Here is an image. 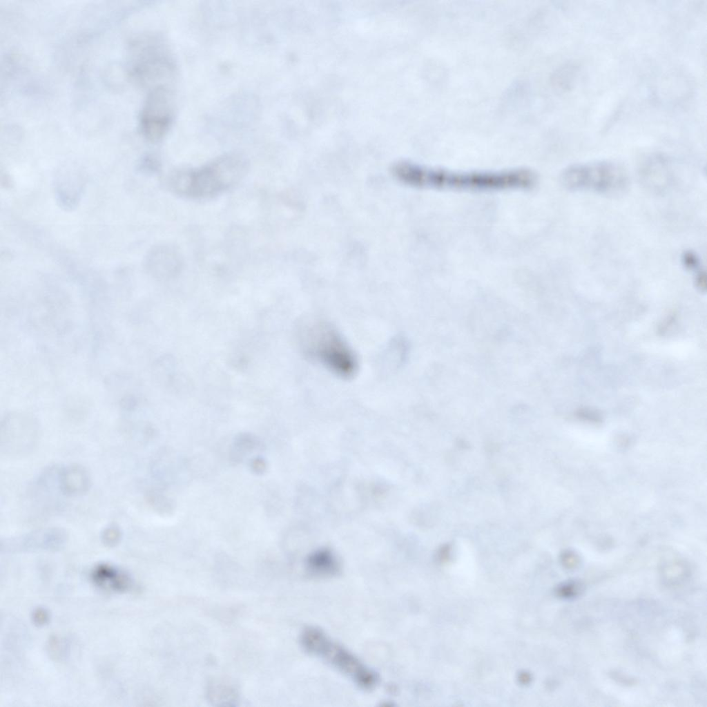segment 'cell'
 <instances>
[{"label": "cell", "instance_id": "obj_12", "mask_svg": "<svg viewBox=\"0 0 707 707\" xmlns=\"http://www.w3.org/2000/svg\"><path fill=\"white\" fill-rule=\"evenodd\" d=\"M681 262L684 267L688 270H695L700 265L699 257L691 251L684 252L681 255Z\"/></svg>", "mask_w": 707, "mask_h": 707}, {"label": "cell", "instance_id": "obj_4", "mask_svg": "<svg viewBox=\"0 0 707 707\" xmlns=\"http://www.w3.org/2000/svg\"><path fill=\"white\" fill-rule=\"evenodd\" d=\"M304 350L327 369L342 378L353 376L358 369L355 354L340 334L325 324H317L302 336Z\"/></svg>", "mask_w": 707, "mask_h": 707}, {"label": "cell", "instance_id": "obj_7", "mask_svg": "<svg viewBox=\"0 0 707 707\" xmlns=\"http://www.w3.org/2000/svg\"><path fill=\"white\" fill-rule=\"evenodd\" d=\"M147 268L154 276L169 279L179 273L182 259L179 252L172 246L164 245L155 248L149 253Z\"/></svg>", "mask_w": 707, "mask_h": 707}, {"label": "cell", "instance_id": "obj_10", "mask_svg": "<svg viewBox=\"0 0 707 707\" xmlns=\"http://www.w3.org/2000/svg\"><path fill=\"white\" fill-rule=\"evenodd\" d=\"M66 534L58 529H46L17 539V545L28 548H55L65 541Z\"/></svg>", "mask_w": 707, "mask_h": 707}, {"label": "cell", "instance_id": "obj_3", "mask_svg": "<svg viewBox=\"0 0 707 707\" xmlns=\"http://www.w3.org/2000/svg\"><path fill=\"white\" fill-rule=\"evenodd\" d=\"M300 642L307 652L336 669L359 688L371 690L377 685V674L320 628L315 626L304 628L300 634Z\"/></svg>", "mask_w": 707, "mask_h": 707}, {"label": "cell", "instance_id": "obj_14", "mask_svg": "<svg viewBox=\"0 0 707 707\" xmlns=\"http://www.w3.org/2000/svg\"><path fill=\"white\" fill-rule=\"evenodd\" d=\"M706 273L704 271H699L695 278L697 287L701 290H705L706 286Z\"/></svg>", "mask_w": 707, "mask_h": 707}, {"label": "cell", "instance_id": "obj_8", "mask_svg": "<svg viewBox=\"0 0 707 707\" xmlns=\"http://www.w3.org/2000/svg\"><path fill=\"white\" fill-rule=\"evenodd\" d=\"M306 570L313 578H332L340 574L341 565L330 550H320L309 556L306 561Z\"/></svg>", "mask_w": 707, "mask_h": 707}, {"label": "cell", "instance_id": "obj_5", "mask_svg": "<svg viewBox=\"0 0 707 707\" xmlns=\"http://www.w3.org/2000/svg\"><path fill=\"white\" fill-rule=\"evenodd\" d=\"M561 180L570 191H592L606 196L619 195L629 185L623 167L608 161L571 165L563 171Z\"/></svg>", "mask_w": 707, "mask_h": 707}, {"label": "cell", "instance_id": "obj_11", "mask_svg": "<svg viewBox=\"0 0 707 707\" xmlns=\"http://www.w3.org/2000/svg\"><path fill=\"white\" fill-rule=\"evenodd\" d=\"M88 474L80 467H68L60 474V487L65 493L70 494L82 493L88 488Z\"/></svg>", "mask_w": 707, "mask_h": 707}, {"label": "cell", "instance_id": "obj_6", "mask_svg": "<svg viewBox=\"0 0 707 707\" xmlns=\"http://www.w3.org/2000/svg\"><path fill=\"white\" fill-rule=\"evenodd\" d=\"M175 97L165 86H158L149 94L141 115V129L144 136L156 142L167 133L173 119Z\"/></svg>", "mask_w": 707, "mask_h": 707}, {"label": "cell", "instance_id": "obj_1", "mask_svg": "<svg viewBox=\"0 0 707 707\" xmlns=\"http://www.w3.org/2000/svg\"><path fill=\"white\" fill-rule=\"evenodd\" d=\"M398 180L410 186L455 191H501L528 188L534 184L533 172L525 168L501 171H451L429 168L409 162L393 168Z\"/></svg>", "mask_w": 707, "mask_h": 707}, {"label": "cell", "instance_id": "obj_2", "mask_svg": "<svg viewBox=\"0 0 707 707\" xmlns=\"http://www.w3.org/2000/svg\"><path fill=\"white\" fill-rule=\"evenodd\" d=\"M249 163L240 154L222 155L195 169L177 171L169 180L172 190L182 196H213L238 183L246 174Z\"/></svg>", "mask_w": 707, "mask_h": 707}, {"label": "cell", "instance_id": "obj_9", "mask_svg": "<svg viewBox=\"0 0 707 707\" xmlns=\"http://www.w3.org/2000/svg\"><path fill=\"white\" fill-rule=\"evenodd\" d=\"M92 576L94 582L106 590L123 592L131 585V579L126 573L108 565L97 566Z\"/></svg>", "mask_w": 707, "mask_h": 707}, {"label": "cell", "instance_id": "obj_13", "mask_svg": "<svg viewBox=\"0 0 707 707\" xmlns=\"http://www.w3.org/2000/svg\"><path fill=\"white\" fill-rule=\"evenodd\" d=\"M48 613L43 609H37L34 614V621L39 625L46 623L48 619Z\"/></svg>", "mask_w": 707, "mask_h": 707}, {"label": "cell", "instance_id": "obj_15", "mask_svg": "<svg viewBox=\"0 0 707 707\" xmlns=\"http://www.w3.org/2000/svg\"><path fill=\"white\" fill-rule=\"evenodd\" d=\"M252 468L257 472H263L265 468V463L261 458H256L252 462Z\"/></svg>", "mask_w": 707, "mask_h": 707}]
</instances>
